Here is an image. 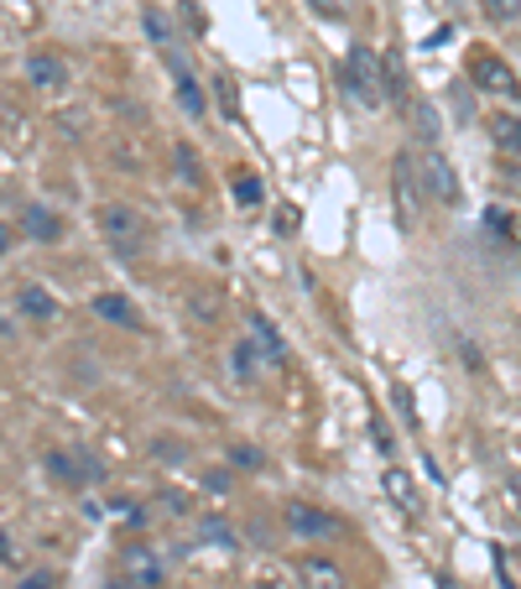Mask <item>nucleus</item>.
Returning a JSON list of instances; mask_svg holds the SVG:
<instances>
[{
	"instance_id": "nucleus-19",
	"label": "nucleus",
	"mask_w": 521,
	"mask_h": 589,
	"mask_svg": "<svg viewBox=\"0 0 521 589\" xmlns=\"http://www.w3.org/2000/svg\"><path fill=\"white\" fill-rule=\"evenodd\" d=\"M230 193H235L240 209H256L260 199H266V189H260L256 172H230Z\"/></svg>"
},
{
	"instance_id": "nucleus-17",
	"label": "nucleus",
	"mask_w": 521,
	"mask_h": 589,
	"mask_svg": "<svg viewBox=\"0 0 521 589\" xmlns=\"http://www.w3.org/2000/svg\"><path fill=\"white\" fill-rule=\"evenodd\" d=\"M490 142H496L500 152L521 157V116H496L490 120Z\"/></svg>"
},
{
	"instance_id": "nucleus-34",
	"label": "nucleus",
	"mask_w": 521,
	"mask_h": 589,
	"mask_svg": "<svg viewBox=\"0 0 521 589\" xmlns=\"http://www.w3.org/2000/svg\"><path fill=\"white\" fill-rule=\"evenodd\" d=\"M5 251H11V230L0 225V256H5Z\"/></svg>"
},
{
	"instance_id": "nucleus-16",
	"label": "nucleus",
	"mask_w": 521,
	"mask_h": 589,
	"mask_svg": "<svg viewBox=\"0 0 521 589\" xmlns=\"http://www.w3.org/2000/svg\"><path fill=\"white\" fill-rule=\"evenodd\" d=\"M230 365H235V376L240 381H260L271 365H266V354L256 350V339H240L235 350H230Z\"/></svg>"
},
{
	"instance_id": "nucleus-2",
	"label": "nucleus",
	"mask_w": 521,
	"mask_h": 589,
	"mask_svg": "<svg viewBox=\"0 0 521 589\" xmlns=\"http://www.w3.org/2000/svg\"><path fill=\"white\" fill-rule=\"evenodd\" d=\"M344 95L360 99V105H380L386 99V89H380V58L365 43L350 48V58H344Z\"/></svg>"
},
{
	"instance_id": "nucleus-9",
	"label": "nucleus",
	"mask_w": 521,
	"mask_h": 589,
	"mask_svg": "<svg viewBox=\"0 0 521 589\" xmlns=\"http://www.w3.org/2000/svg\"><path fill=\"white\" fill-rule=\"evenodd\" d=\"M251 339H256V350L266 354V365H271V371H287V365H292V350H287L282 329H277L266 313H251Z\"/></svg>"
},
{
	"instance_id": "nucleus-8",
	"label": "nucleus",
	"mask_w": 521,
	"mask_h": 589,
	"mask_svg": "<svg viewBox=\"0 0 521 589\" xmlns=\"http://www.w3.org/2000/svg\"><path fill=\"white\" fill-rule=\"evenodd\" d=\"M391 189H397V219L412 225V214H417V204H423V183H417V167H412L407 152L391 163Z\"/></svg>"
},
{
	"instance_id": "nucleus-22",
	"label": "nucleus",
	"mask_w": 521,
	"mask_h": 589,
	"mask_svg": "<svg viewBox=\"0 0 521 589\" xmlns=\"http://www.w3.org/2000/svg\"><path fill=\"white\" fill-rule=\"evenodd\" d=\"M172 163H178V178H183V183H204V163H198V152H193L189 142L172 146Z\"/></svg>"
},
{
	"instance_id": "nucleus-30",
	"label": "nucleus",
	"mask_w": 521,
	"mask_h": 589,
	"mask_svg": "<svg viewBox=\"0 0 521 589\" xmlns=\"http://www.w3.org/2000/svg\"><path fill=\"white\" fill-rule=\"evenodd\" d=\"M490 16H500V22H511V16H517V0H490Z\"/></svg>"
},
{
	"instance_id": "nucleus-25",
	"label": "nucleus",
	"mask_w": 521,
	"mask_h": 589,
	"mask_svg": "<svg viewBox=\"0 0 521 589\" xmlns=\"http://www.w3.org/2000/svg\"><path fill=\"white\" fill-rule=\"evenodd\" d=\"M391 397H397V412H402V423H407V428H417V407H412V392H407V386H397Z\"/></svg>"
},
{
	"instance_id": "nucleus-11",
	"label": "nucleus",
	"mask_w": 521,
	"mask_h": 589,
	"mask_svg": "<svg viewBox=\"0 0 521 589\" xmlns=\"http://www.w3.org/2000/svg\"><path fill=\"white\" fill-rule=\"evenodd\" d=\"M380 491L391 495V506H397L402 517H417V512H423V501H417V485H412V474H407L402 465H386V474H380Z\"/></svg>"
},
{
	"instance_id": "nucleus-14",
	"label": "nucleus",
	"mask_w": 521,
	"mask_h": 589,
	"mask_svg": "<svg viewBox=\"0 0 521 589\" xmlns=\"http://www.w3.org/2000/svg\"><path fill=\"white\" fill-rule=\"evenodd\" d=\"M95 313L105 318V324H120V329H146L142 313H136V303H131V298H120V292H99Z\"/></svg>"
},
{
	"instance_id": "nucleus-10",
	"label": "nucleus",
	"mask_w": 521,
	"mask_h": 589,
	"mask_svg": "<svg viewBox=\"0 0 521 589\" xmlns=\"http://www.w3.org/2000/svg\"><path fill=\"white\" fill-rule=\"evenodd\" d=\"M162 52H167V63H172V79H178V105H183L193 120H204L209 116V99H204V89H198V79H193L189 63H183L172 48H162Z\"/></svg>"
},
{
	"instance_id": "nucleus-32",
	"label": "nucleus",
	"mask_w": 521,
	"mask_h": 589,
	"mask_svg": "<svg viewBox=\"0 0 521 589\" xmlns=\"http://www.w3.org/2000/svg\"><path fill=\"white\" fill-rule=\"evenodd\" d=\"M0 564H16V548H11V538L0 532Z\"/></svg>"
},
{
	"instance_id": "nucleus-20",
	"label": "nucleus",
	"mask_w": 521,
	"mask_h": 589,
	"mask_svg": "<svg viewBox=\"0 0 521 589\" xmlns=\"http://www.w3.org/2000/svg\"><path fill=\"white\" fill-rule=\"evenodd\" d=\"M380 89H386V99H407V79H402V58L397 52L380 58Z\"/></svg>"
},
{
	"instance_id": "nucleus-33",
	"label": "nucleus",
	"mask_w": 521,
	"mask_h": 589,
	"mask_svg": "<svg viewBox=\"0 0 521 589\" xmlns=\"http://www.w3.org/2000/svg\"><path fill=\"white\" fill-rule=\"evenodd\" d=\"M506 491H511V501H517V512H521V474H511V480H506Z\"/></svg>"
},
{
	"instance_id": "nucleus-1",
	"label": "nucleus",
	"mask_w": 521,
	"mask_h": 589,
	"mask_svg": "<svg viewBox=\"0 0 521 589\" xmlns=\"http://www.w3.org/2000/svg\"><path fill=\"white\" fill-rule=\"evenodd\" d=\"M99 236L116 256H146L152 251V225L142 219L136 204H99Z\"/></svg>"
},
{
	"instance_id": "nucleus-7",
	"label": "nucleus",
	"mask_w": 521,
	"mask_h": 589,
	"mask_svg": "<svg viewBox=\"0 0 521 589\" xmlns=\"http://www.w3.org/2000/svg\"><path fill=\"white\" fill-rule=\"evenodd\" d=\"M470 84H480V89H490V95H506V99H521V84L517 73L506 69L500 58H490V52H480L470 63Z\"/></svg>"
},
{
	"instance_id": "nucleus-18",
	"label": "nucleus",
	"mask_w": 521,
	"mask_h": 589,
	"mask_svg": "<svg viewBox=\"0 0 521 589\" xmlns=\"http://www.w3.org/2000/svg\"><path fill=\"white\" fill-rule=\"evenodd\" d=\"M16 303H22V313H26V318H37V324H48L52 313H58V303H52L43 287H22V292H16Z\"/></svg>"
},
{
	"instance_id": "nucleus-21",
	"label": "nucleus",
	"mask_w": 521,
	"mask_h": 589,
	"mask_svg": "<svg viewBox=\"0 0 521 589\" xmlns=\"http://www.w3.org/2000/svg\"><path fill=\"white\" fill-rule=\"evenodd\" d=\"M198 538L214 542V548H240V532L225 517H204V521H198Z\"/></svg>"
},
{
	"instance_id": "nucleus-29",
	"label": "nucleus",
	"mask_w": 521,
	"mask_h": 589,
	"mask_svg": "<svg viewBox=\"0 0 521 589\" xmlns=\"http://www.w3.org/2000/svg\"><path fill=\"white\" fill-rule=\"evenodd\" d=\"M22 589H58V579H52V574H26Z\"/></svg>"
},
{
	"instance_id": "nucleus-12",
	"label": "nucleus",
	"mask_w": 521,
	"mask_h": 589,
	"mask_svg": "<svg viewBox=\"0 0 521 589\" xmlns=\"http://www.w3.org/2000/svg\"><path fill=\"white\" fill-rule=\"evenodd\" d=\"M26 79H32L37 89H63V84H69V63H63L58 52L43 48V52L26 58Z\"/></svg>"
},
{
	"instance_id": "nucleus-3",
	"label": "nucleus",
	"mask_w": 521,
	"mask_h": 589,
	"mask_svg": "<svg viewBox=\"0 0 521 589\" xmlns=\"http://www.w3.org/2000/svg\"><path fill=\"white\" fill-rule=\"evenodd\" d=\"M120 574H125V585H136V589H162L167 558L152 542H125V548H120Z\"/></svg>"
},
{
	"instance_id": "nucleus-31",
	"label": "nucleus",
	"mask_w": 521,
	"mask_h": 589,
	"mask_svg": "<svg viewBox=\"0 0 521 589\" xmlns=\"http://www.w3.org/2000/svg\"><path fill=\"white\" fill-rule=\"evenodd\" d=\"M183 16H189L193 32H204V16H198V5H193V0H183Z\"/></svg>"
},
{
	"instance_id": "nucleus-5",
	"label": "nucleus",
	"mask_w": 521,
	"mask_h": 589,
	"mask_svg": "<svg viewBox=\"0 0 521 589\" xmlns=\"http://www.w3.org/2000/svg\"><path fill=\"white\" fill-rule=\"evenodd\" d=\"M48 474L63 480V485H73V491H84V485H99V480H105V465H99L95 454H69V448H58V454H48Z\"/></svg>"
},
{
	"instance_id": "nucleus-13",
	"label": "nucleus",
	"mask_w": 521,
	"mask_h": 589,
	"mask_svg": "<svg viewBox=\"0 0 521 589\" xmlns=\"http://www.w3.org/2000/svg\"><path fill=\"white\" fill-rule=\"evenodd\" d=\"M298 585L303 589H350V579L329 558H298Z\"/></svg>"
},
{
	"instance_id": "nucleus-23",
	"label": "nucleus",
	"mask_w": 521,
	"mask_h": 589,
	"mask_svg": "<svg viewBox=\"0 0 521 589\" xmlns=\"http://www.w3.org/2000/svg\"><path fill=\"white\" fill-rule=\"evenodd\" d=\"M142 22H146V37H152L157 48H167V43H172V32H167V22H162V11H146Z\"/></svg>"
},
{
	"instance_id": "nucleus-26",
	"label": "nucleus",
	"mask_w": 521,
	"mask_h": 589,
	"mask_svg": "<svg viewBox=\"0 0 521 589\" xmlns=\"http://www.w3.org/2000/svg\"><path fill=\"white\" fill-rule=\"evenodd\" d=\"M371 438H376V448H380V454H386V459L397 454V438H391V428L380 423V418H376V423H371Z\"/></svg>"
},
{
	"instance_id": "nucleus-6",
	"label": "nucleus",
	"mask_w": 521,
	"mask_h": 589,
	"mask_svg": "<svg viewBox=\"0 0 521 589\" xmlns=\"http://www.w3.org/2000/svg\"><path fill=\"white\" fill-rule=\"evenodd\" d=\"M423 183H427V193H433V199H438V204H444V209H453V204H459V172H453V163L449 157H444V152H438V146H427V157L423 163Z\"/></svg>"
},
{
	"instance_id": "nucleus-28",
	"label": "nucleus",
	"mask_w": 521,
	"mask_h": 589,
	"mask_svg": "<svg viewBox=\"0 0 521 589\" xmlns=\"http://www.w3.org/2000/svg\"><path fill=\"white\" fill-rule=\"evenodd\" d=\"M230 459H235V470H260V454H256V448H235Z\"/></svg>"
},
{
	"instance_id": "nucleus-27",
	"label": "nucleus",
	"mask_w": 521,
	"mask_h": 589,
	"mask_svg": "<svg viewBox=\"0 0 521 589\" xmlns=\"http://www.w3.org/2000/svg\"><path fill=\"white\" fill-rule=\"evenodd\" d=\"M417 125H423V136H427V142L438 136V116H433V105H417Z\"/></svg>"
},
{
	"instance_id": "nucleus-24",
	"label": "nucleus",
	"mask_w": 521,
	"mask_h": 589,
	"mask_svg": "<svg viewBox=\"0 0 521 589\" xmlns=\"http://www.w3.org/2000/svg\"><path fill=\"white\" fill-rule=\"evenodd\" d=\"M308 11L324 22H344V0H308Z\"/></svg>"
},
{
	"instance_id": "nucleus-15",
	"label": "nucleus",
	"mask_w": 521,
	"mask_h": 589,
	"mask_svg": "<svg viewBox=\"0 0 521 589\" xmlns=\"http://www.w3.org/2000/svg\"><path fill=\"white\" fill-rule=\"evenodd\" d=\"M22 236L26 240H58L63 236V219L52 209H43V204H26L22 209Z\"/></svg>"
},
{
	"instance_id": "nucleus-4",
	"label": "nucleus",
	"mask_w": 521,
	"mask_h": 589,
	"mask_svg": "<svg viewBox=\"0 0 521 589\" xmlns=\"http://www.w3.org/2000/svg\"><path fill=\"white\" fill-rule=\"evenodd\" d=\"M282 521L298 542H329V538L344 532V521L334 517V512H318V506H308V501H292V506L282 512Z\"/></svg>"
}]
</instances>
